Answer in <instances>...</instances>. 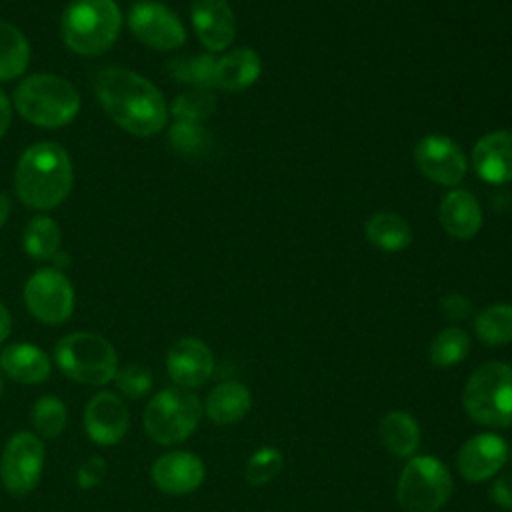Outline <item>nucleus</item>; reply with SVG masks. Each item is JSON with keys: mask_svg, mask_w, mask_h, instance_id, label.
<instances>
[{"mask_svg": "<svg viewBox=\"0 0 512 512\" xmlns=\"http://www.w3.org/2000/svg\"><path fill=\"white\" fill-rule=\"evenodd\" d=\"M490 496L498 506L512 510V472L502 474L494 480L490 488Z\"/></svg>", "mask_w": 512, "mask_h": 512, "instance_id": "37", "label": "nucleus"}, {"mask_svg": "<svg viewBox=\"0 0 512 512\" xmlns=\"http://www.w3.org/2000/svg\"><path fill=\"white\" fill-rule=\"evenodd\" d=\"M24 302L34 318L44 324H62L74 310V290L56 268L34 272L24 286Z\"/></svg>", "mask_w": 512, "mask_h": 512, "instance_id": "10", "label": "nucleus"}, {"mask_svg": "<svg viewBox=\"0 0 512 512\" xmlns=\"http://www.w3.org/2000/svg\"><path fill=\"white\" fill-rule=\"evenodd\" d=\"M120 28L122 14L114 0H74L62 14V38L80 56L106 52Z\"/></svg>", "mask_w": 512, "mask_h": 512, "instance_id": "4", "label": "nucleus"}, {"mask_svg": "<svg viewBox=\"0 0 512 512\" xmlns=\"http://www.w3.org/2000/svg\"><path fill=\"white\" fill-rule=\"evenodd\" d=\"M94 90L106 114L134 136H154L168 120V106L160 90L132 70L120 66L100 70Z\"/></svg>", "mask_w": 512, "mask_h": 512, "instance_id": "1", "label": "nucleus"}, {"mask_svg": "<svg viewBox=\"0 0 512 512\" xmlns=\"http://www.w3.org/2000/svg\"><path fill=\"white\" fill-rule=\"evenodd\" d=\"M216 108V98L206 86H196L180 94L172 102V112L178 120H188V122H200L208 118Z\"/></svg>", "mask_w": 512, "mask_h": 512, "instance_id": "30", "label": "nucleus"}, {"mask_svg": "<svg viewBox=\"0 0 512 512\" xmlns=\"http://www.w3.org/2000/svg\"><path fill=\"white\" fill-rule=\"evenodd\" d=\"M134 36L156 50H176L186 40V30L178 16L160 2L140 0L128 14Z\"/></svg>", "mask_w": 512, "mask_h": 512, "instance_id": "11", "label": "nucleus"}, {"mask_svg": "<svg viewBox=\"0 0 512 512\" xmlns=\"http://www.w3.org/2000/svg\"><path fill=\"white\" fill-rule=\"evenodd\" d=\"M12 120V104L6 98V94L0 90V138L6 134Z\"/></svg>", "mask_w": 512, "mask_h": 512, "instance_id": "38", "label": "nucleus"}, {"mask_svg": "<svg viewBox=\"0 0 512 512\" xmlns=\"http://www.w3.org/2000/svg\"><path fill=\"white\" fill-rule=\"evenodd\" d=\"M476 174L490 184L512 180V132L496 130L482 136L472 152Z\"/></svg>", "mask_w": 512, "mask_h": 512, "instance_id": "18", "label": "nucleus"}, {"mask_svg": "<svg viewBox=\"0 0 512 512\" xmlns=\"http://www.w3.org/2000/svg\"><path fill=\"white\" fill-rule=\"evenodd\" d=\"M32 424L44 438L58 436L66 426V406L56 396H42L32 406Z\"/></svg>", "mask_w": 512, "mask_h": 512, "instance_id": "31", "label": "nucleus"}, {"mask_svg": "<svg viewBox=\"0 0 512 512\" xmlns=\"http://www.w3.org/2000/svg\"><path fill=\"white\" fill-rule=\"evenodd\" d=\"M168 70H170V76L180 82H190V84L208 88L210 84H214L216 60L210 54L174 58L168 64Z\"/></svg>", "mask_w": 512, "mask_h": 512, "instance_id": "29", "label": "nucleus"}, {"mask_svg": "<svg viewBox=\"0 0 512 512\" xmlns=\"http://www.w3.org/2000/svg\"><path fill=\"white\" fill-rule=\"evenodd\" d=\"M476 336L488 346H502L512 340V306L492 304L476 314Z\"/></svg>", "mask_w": 512, "mask_h": 512, "instance_id": "27", "label": "nucleus"}, {"mask_svg": "<svg viewBox=\"0 0 512 512\" xmlns=\"http://www.w3.org/2000/svg\"><path fill=\"white\" fill-rule=\"evenodd\" d=\"M260 68V56L252 48H236L216 60L214 84L230 92H240L256 82Z\"/></svg>", "mask_w": 512, "mask_h": 512, "instance_id": "21", "label": "nucleus"}, {"mask_svg": "<svg viewBox=\"0 0 512 512\" xmlns=\"http://www.w3.org/2000/svg\"><path fill=\"white\" fill-rule=\"evenodd\" d=\"M14 104L24 120L42 128H60L80 112V94L66 78L40 72L18 84Z\"/></svg>", "mask_w": 512, "mask_h": 512, "instance_id": "3", "label": "nucleus"}, {"mask_svg": "<svg viewBox=\"0 0 512 512\" xmlns=\"http://www.w3.org/2000/svg\"><path fill=\"white\" fill-rule=\"evenodd\" d=\"M252 406L250 390L240 382H222L206 398L204 410L216 424H234L246 416Z\"/></svg>", "mask_w": 512, "mask_h": 512, "instance_id": "22", "label": "nucleus"}, {"mask_svg": "<svg viewBox=\"0 0 512 512\" xmlns=\"http://www.w3.org/2000/svg\"><path fill=\"white\" fill-rule=\"evenodd\" d=\"M166 368L174 384L180 388H196L210 378L214 358L202 340L186 336L176 340L168 350Z\"/></svg>", "mask_w": 512, "mask_h": 512, "instance_id": "15", "label": "nucleus"}, {"mask_svg": "<svg viewBox=\"0 0 512 512\" xmlns=\"http://www.w3.org/2000/svg\"><path fill=\"white\" fill-rule=\"evenodd\" d=\"M104 460L102 458H90L86 460L78 470V486L80 488H92L96 486L104 476Z\"/></svg>", "mask_w": 512, "mask_h": 512, "instance_id": "36", "label": "nucleus"}, {"mask_svg": "<svg viewBox=\"0 0 512 512\" xmlns=\"http://www.w3.org/2000/svg\"><path fill=\"white\" fill-rule=\"evenodd\" d=\"M452 494L448 468L434 456L412 458L396 486V498L404 512H438Z\"/></svg>", "mask_w": 512, "mask_h": 512, "instance_id": "8", "label": "nucleus"}, {"mask_svg": "<svg viewBox=\"0 0 512 512\" xmlns=\"http://www.w3.org/2000/svg\"><path fill=\"white\" fill-rule=\"evenodd\" d=\"M130 414L126 404L112 392H100L90 398L84 412V428L92 442L110 446L128 432Z\"/></svg>", "mask_w": 512, "mask_h": 512, "instance_id": "14", "label": "nucleus"}, {"mask_svg": "<svg viewBox=\"0 0 512 512\" xmlns=\"http://www.w3.org/2000/svg\"><path fill=\"white\" fill-rule=\"evenodd\" d=\"M152 480L158 490L170 496L194 492L204 480V464L192 452H166L152 466Z\"/></svg>", "mask_w": 512, "mask_h": 512, "instance_id": "16", "label": "nucleus"}, {"mask_svg": "<svg viewBox=\"0 0 512 512\" xmlns=\"http://www.w3.org/2000/svg\"><path fill=\"white\" fill-rule=\"evenodd\" d=\"M10 210H12V202L6 194H0V228L6 224L8 216H10Z\"/></svg>", "mask_w": 512, "mask_h": 512, "instance_id": "40", "label": "nucleus"}, {"mask_svg": "<svg viewBox=\"0 0 512 512\" xmlns=\"http://www.w3.org/2000/svg\"><path fill=\"white\" fill-rule=\"evenodd\" d=\"M44 444L32 432L14 434L0 458V478L14 496H24L36 488L44 470Z\"/></svg>", "mask_w": 512, "mask_h": 512, "instance_id": "9", "label": "nucleus"}, {"mask_svg": "<svg viewBox=\"0 0 512 512\" xmlns=\"http://www.w3.org/2000/svg\"><path fill=\"white\" fill-rule=\"evenodd\" d=\"M202 406L196 394L188 388L172 386L152 396L144 408L146 434L164 446L184 442L198 426Z\"/></svg>", "mask_w": 512, "mask_h": 512, "instance_id": "7", "label": "nucleus"}, {"mask_svg": "<svg viewBox=\"0 0 512 512\" xmlns=\"http://www.w3.org/2000/svg\"><path fill=\"white\" fill-rule=\"evenodd\" d=\"M24 250L36 260H52L60 252L62 232L50 216H34L24 228Z\"/></svg>", "mask_w": 512, "mask_h": 512, "instance_id": "26", "label": "nucleus"}, {"mask_svg": "<svg viewBox=\"0 0 512 512\" xmlns=\"http://www.w3.org/2000/svg\"><path fill=\"white\" fill-rule=\"evenodd\" d=\"M282 468V454L274 446H264L256 450L246 464V480L252 486H262L270 482Z\"/></svg>", "mask_w": 512, "mask_h": 512, "instance_id": "33", "label": "nucleus"}, {"mask_svg": "<svg viewBox=\"0 0 512 512\" xmlns=\"http://www.w3.org/2000/svg\"><path fill=\"white\" fill-rule=\"evenodd\" d=\"M10 330H12L10 312H8V308L0 302V344L10 336Z\"/></svg>", "mask_w": 512, "mask_h": 512, "instance_id": "39", "label": "nucleus"}, {"mask_svg": "<svg viewBox=\"0 0 512 512\" xmlns=\"http://www.w3.org/2000/svg\"><path fill=\"white\" fill-rule=\"evenodd\" d=\"M0 394H2V378H0Z\"/></svg>", "mask_w": 512, "mask_h": 512, "instance_id": "41", "label": "nucleus"}, {"mask_svg": "<svg viewBox=\"0 0 512 512\" xmlns=\"http://www.w3.org/2000/svg\"><path fill=\"white\" fill-rule=\"evenodd\" d=\"M30 46L24 34L6 20H0V80H14L26 72Z\"/></svg>", "mask_w": 512, "mask_h": 512, "instance_id": "25", "label": "nucleus"}, {"mask_svg": "<svg viewBox=\"0 0 512 512\" xmlns=\"http://www.w3.org/2000/svg\"><path fill=\"white\" fill-rule=\"evenodd\" d=\"M378 438L382 446L394 456H410L420 444V428L406 412H388L378 424Z\"/></svg>", "mask_w": 512, "mask_h": 512, "instance_id": "23", "label": "nucleus"}, {"mask_svg": "<svg viewBox=\"0 0 512 512\" xmlns=\"http://www.w3.org/2000/svg\"><path fill=\"white\" fill-rule=\"evenodd\" d=\"M364 232L368 242L384 252H400L412 240V230L408 222L394 212L372 214L364 226Z\"/></svg>", "mask_w": 512, "mask_h": 512, "instance_id": "24", "label": "nucleus"}, {"mask_svg": "<svg viewBox=\"0 0 512 512\" xmlns=\"http://www.w3.org/2000/svg\"><path fill=\"white\" fill-rule=\"evenodd\" d=\"M470 338L460 328H444L430 342V362L438 368H448L462 362L468 354Z\"/></svg>", "mask_w": 512, "mask_h": 512, "instance_id": "28", "label": "nucleus"}, {"mask_svg": "<svg viewBox=\"0 0 512 512\" xmlns=\"http://www.w3.org/2000/svg\"><path fill=\"white\" fill-rule=\"evenodd\" d=\"M0 368L16 382L38 384L50 376V360L42 348L16 342L0 352Z\"/></svg>", "mask_w": 512, "mask_h": 512, "instance_id": "20", "label": "nucleus"}, {"mask_svg": "<svg viewBox=\"0 0 512 512\" xmlns=\"http://www.w3.org/2000/svg\"><path fill=\"white\" fill-rule=\"evenodd\" d=\"M168 140L180 154H200L206 152L210 144L208 132L200 126V122L188 120H176L168 132Z\"/></svg>", "mask_w": 512, "mask_h": 512, "instance_id": "32", "label": "nucleus"}, {"mask_svg": "<svg viewBox=\"0 0 512 512\" xmlns=\"http://www.w3.org/2000/svg\"><path fill=\"white\" fill-rule=\"evenodd\" d=\"M438 218L450 236L468 240V238L476 236V232L480 230L482 210L470 192L452 190L440 202Z\"/></svg>", "mask_w": 512, "mask_h": 512, "instance_id": "19", "label": "nucleus"}, {"mask_svg": "<svg viewBox=\"0 0 512 512\" xmlns=\"http://www.w3.org/2000/svg\"><path fill=\"white\" fill-rule=\"evenodd\" d=\"M192 24L210 52L226 50L236 36V20L226 0H192Z\"/></svg>", "mask_w": 512, "mask_h": 512, "instance_id": "17", "label": "nucleus"}, {"mask_svg": "<svg viewBox=\"0 0 512 512\" xmlns=\"http://www.w3.org/2000/svg\"><path fill=\"white\" fill-rule=\"evenodd\" d=\"M414 160L428 180L442 186H456L466 174L462 148L442 134L424 136L414 150Z\"/></svg>", "mask_w": 512, "mask_h": 512, "instance_id": "12", "label": "nucleus"}, {"mask_svg": "<svg viewBox=\"0 0 512 512\" xmlns=\"http://www.w3.org/2000/svg\"><path fill=\"white\" fill-rule=\"evenodd\" d=\"M14 188L22 204L36 210L58 206L72 188V162L56 142L26 148L16 164Z\"/></svg>", "mask_w": 512, "mask_h": 512, "instance_id": "2", "label": "nucleus"}, {"mask_svg": "<svg viewBox=\"0 0 512 512\" xmlns=\"http://www.w3.org/2000/svg\"><path fill=\"white\" fill-rule=\"evenodd\" d=\"M508 446L498 434H476L462 444L456 456L458 472L468 482L492 478L506 462Z\"/></svg>", "mask_w": 512, "mask_h": 512, "instance_id": "13", "label": "nucleus"}, {"mask_svg": "<svg viewBox=\"0 0 512 512\" xmlns=\"http://www.w3.org/2000/svg\"><path fill=\"white\" fill-rule=\"evenodd\" d=\"M440 308H442L444 316L450 318V320H464V318H468L470 312H472L470 300H466V298L460 296V294L444 296V298L440 300Z\"/></svg>", "mask_w": 512, "mask_h": 512, "instance_id": "35", "label": "nucleus"}, {"mask_svg": "<svg viewBox=\"0 0 512 512\" xmlns=\"http://www.w3.org/2000/svg\"><path fill=\"white\" fill-rule=\"evenodd\" d=\"M116 386L128 398H140L152 388V374L142 366H126L116 372Z\"/></svg>", "mask_w": 512, "mask_h": 512, "instance_id": "34", "label": "nucleus"}, {"mask_svg": "<svg viewBox=\"0 0 512 512\" xmlns=\"http://www.w3.org/2000/svg\"><path fill=\"white\" fill-rule=\"evenodd\" d=\"M464 410L468 416L490 428L512 424V366L486 362L478 366L464 388Z\"/></svg>", "mask_w": 512, "mask_h": 512, "instance_id": "5", "label": "nucleus"}, {"mask_svg": "<svg viewBox=\"0 0 512 512\" xmlns=\"http://www.w3.org/2000/svg\"><path fill=\"white\" fill-rule=\"evenodd\" d=\"M54 358L68 378L90 386L110 382L118 368L114 346L92 332H74L58 340Z\"/></svg>", "mask_w": 512, "mask_h": 512, "instance_id": "6", "label": "nucleus"}]
</instances>
